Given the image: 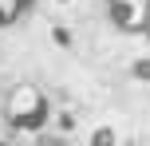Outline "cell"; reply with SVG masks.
<instances>
[{"label":"cell","mask_w":150,"mask_h":146,"mask_svg":"<svg viewBox=\"0 0 150 146\" xmlns=\"http://www.w3.org/2000/svg\"><path fill=\"white\" fill-rule=\"evenodd\" d=\"M44 118H47L44 95H40L32 83H20L12 95H8V123H12V126H20V130H36Z\"/></svg>","instance_id":"cell-1"},{"label":"cell","mask_w":150,"mask_h":146,"mask_svg":"<svg viewBox=\"0 0 150 146\" xmlns=\"http://www.w3.org/2000/svg\"><path fill=\"white\" fill-rule=\"evenodd\" d=\"M36 146H67L63 138H44V142H36Z\"/></svg>","instance_id":"cell-5"},{"label":"cell","mask_w":150,"mask_h":146,"mask_svg":"<svg viewBox=\"0 0 150 146\" xmlns=\"http://www.w3.org/2000/svg\"><path fill=\"white\" fill-rule=\"evenodd\" d=\"M107 8H111V20L122 32L142 36L150 28V0H107Z\"/></svg>","instance_id":"cell-2"},{"label":"cell","mask_w":150,"mask_h":146,"mask_svg":"<svg viewBox=\"0 0 150 146\" xmlns=\"http://www.w3.org/2000/svg\"><path fill=\"white\" fill-rule=\"evenodd\" d=\"M111 138H115V134H111V130L103 126V130H95V138H91V146H115Z\"/></svg>","instance_id":"cell-4"},{"label":"cell","mask_w":150,"mask_h":146,"mask_svg":"<svg viewBox=\"0 0 150 146\" xmlns=\"http://www.w3.org/2000/svg\"><path fill=\"white\" fill-rule=\"evenodd\" d=\"M32 4H36V0H0V28L16 24L24 12H32Z\"/></svg>","instance_id":"cell-3"}]
</instances>
